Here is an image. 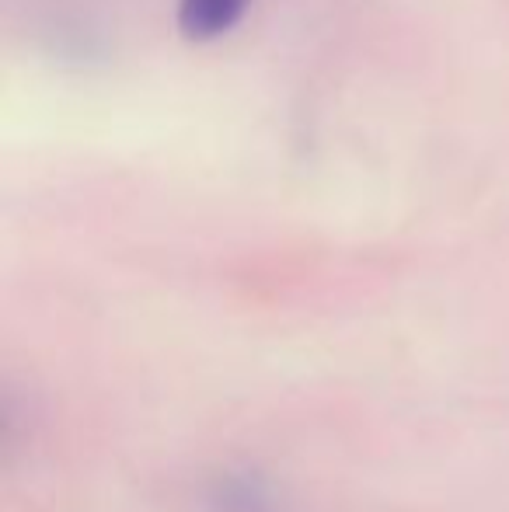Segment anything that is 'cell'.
<instances>
[{
  "label": "cell",
  "mask_w": 509,
  "mask_h": 512,
  "mask_svg": "<svg viewBox=\"0 0 509 512\" xmlns=\"http://www.w3.org/2000/svg\"><path fill=\"white\" fill-rule=\"evenodd\" d=\"M203 512H286L276 488L255 471H231L206 492Z\"/></svg>",
  "instance_id": "1"
},
{
  "label": "cell",
  "mask_w": 509,
  "mask_h": 512,
  "mask_svg": "<svg viewBox=\"0 0 509 512\" xmlns=\"http://www.w3.org/2000/svg\"><path fill=\"white\" fill-rule=\"evenodd\" d=\"M252 0H178V32L189 42H210L231 32Z\"/></svg>",
  "instance_id": "2"
}]
</instances>
